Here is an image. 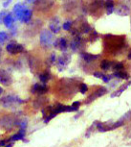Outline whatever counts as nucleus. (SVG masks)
<instances>
[{
    "mask_svg": "<svg viewBox=\"0 0 131 147\" xmlns=\"http://www.w3.org/2000/svg\"><path fill=\"white\" fill-rule=\"evenodd\" d=\"M39 41L43 48H50L55 41L54 34L51 31H49V30H44V31L40 33Z\"/></svg>",
    "mask_w": 131,
    "mask_h": 147,
    "instance_id": "nucleus-1",
    "label": "nucleus"
},
{
    "mask_svg": "<svg viewBox=\"0 0 131 147\" xmlns=\"http://www.w3.org/2000/svg\"><path fill=\"white\" fill-rule=\"evenodd\" d=\"M0 103L4 108H12L15 106H17V105L23 104L24 101L20 99L17 96L15 95H7L4 96L0 99Z\"/></svg>",
    "mask_w": 131,
    "mask_h": 147,
    "instance_id": "nucleus-2",
    "label": "nucleus"
},
{
    "mask_svg": "<svg viewBox=\"0 0 131 147\" xmlns=\"http://www.w3.org/2000/svg\"><path fill=\"white\" fill-rule=\"evenodd\" d=\"M105 93H107V88H104V87L98 88L97 90H95L93 93L90 94V95H89V96L87 97V99L85 100V104L91 103V102L95 101L96 99L99 98V97H102V95H104Z\"/></svg>",
    "mask_w": 131,
    "mask_h": 147,
    "instance_id": "nucleus-3",
    "label": "nucleus"
},
{
    "mask_svg": "<svg viewBox=\"0 0 131 147\" xmlns=\"http://www.w3.org/2000/svg\"><path fill=\"white\" fill-rule=\"evenodd\" d=\"M16 120L10 115H5L0 119V127L5 130H11L13 126H15Z\"/></svg>",
    "mask_w": 131,
    "mask_h": 147,
    "instance_id": "nucleus-4",
    "label": "nucleus"
},
{
    "mask_svg": "<svg viewBox=\"0 0 131 147\" xmlns=\"http://www.w3.org/2000/svg\"><path fill=\"white\" fill-rule=\"evenodd\" d=\"M71 62V56L68 54H62L61 56L57 59V66L59 69V71H63L64 68L67 67V65Z\"/></svg>",
    "mask_w": 131,
    "mask_h": 147,
    "instance_id": "nucleus-5",
    "label": "nucleus"
},
{
    "mask_svg": "<svg viewBox=\"0 0 131 147\" xmlns=\"http://www.w3.org/2000/svg\"><path fill=\"white\" fill-rule=\"evenodd\" d=\"M0 84L5 87H9L13 84V78L11 74L4 69H0Z\"/></svg>",
    "mask_w": 131,
    "mask_h": 147,
    "instance_id": "nucleus-6",
    "label": "nucleus"
},
{
    "mask_svg": "<svg viewBox=\"0 0 131 147\" xmlns=\"http://www.w3.org/2000/svg\"><path fill=\"white\" fill-rule=\"evenodd\" d=\"M7 51L9 52L10 54H18V53H21V52L24 51V47L22 44H19V43H16V42H11L7 45L6 47Z\"/></svg>",
    "mask_w": 131,
    "mask_h": 147,
    "instance_id": "nucleus-7",
    "label": "nucleus"
},
{
    "mask_svg": "<svg viewBox=\"0 0 131 147\" xmlns=\"http://www.w3.org/2000/svg\"><path fill=\"white\" fill-rule=\"evenodd\" d=\"M49 90V87L46 84H35L32 88V93L34 94H39L42 95L44 93H47Z\"/></svg>",
    "mask_w": 131,
    "mask_h": 147,
    "instance_id": "nucleus-8",
    "label": "nucleus"
},
{
    "mask_svg": "<svg viewBox=\"0 0 131 147\" xmlns=\"http://www.w3.org/2000/svg\"><path fill=\"white\" fill-rule=\"evenodd\" d=\"M49 28H50V30H51V32L53 33V34H57V33H59L60 29H61L59 19H58L57 18H53L51 20H50Z\"/></svg>",
    "mask_w": 131,
    "mask_h": 147,
    "instance_id": "nucleus-9",
    "label": "nucleus"
},
{
    "mask_svg": "<svg viewBox=\"0 0 131 147\" xmlns=\"http://www.w3.org/2000/svg\"><path fill=\"white\" fill-rule=\"evenodd\" d=\"M53 45L60 51H66L68 48L67 40H66L64 38H57V40H55Z\"/></svg>",
    "mask_w": 131,
    "mask_h": 147,
    "instance_id": "nucleus-10",
    "label": "nucleus"
},
{
    "mask_svg": "<svg viewBox=\"0 0 131 147\" xmlns=\"http://www.w3.org/2000/svg\"><path fill=\"white\" fill-rule=\"evenodd\" d=\"M27 8L22 4H16L15 7H13V13H15V19H19L20 20L22 15H23L24 11L26 10Z\"/></svg>",
    "mask_w": 131,
    "mask_h": 147,
    "instance_id": "nucleus-11",
    "label": "nucleus"
},
{
    "mask_svg": "<svg viewBox=\"0 0 131 147\" xmlns=\"http://www.w3.org/2000/svg\"><path fill=\"white\" fill-rule=\"evenodd\" d=\"M114 11L120 16H128L130 13V10L126 5L124 4H119L117 9H114Z\"/></svg>",
    "mask_w": 131,
    "mask_h": 147,
    "instance_id": "nucleus-12",
    "label": "nucleus"
},
{
    "mask_svg": "<svg viewBox=\"0 0 131 147\" xmlns=\"http://www.w3.org/2000/svg\"><path fill=\"white\" fill-rule=\"evenodd\" d=\"M2 22L5 24V26L7 27V28H13V22H15V18L13 16L12 13H7L6 16H4L3 20H2Z\"/></svg>",
    "mask_w": 131,
    "mask_h": 147,
    "instance_id": "nucleus-13",
    "label": "nucleus"
},
{
    "mask_svg": "<svg viewBox=\"0 0 131 147\" xmlns=\"http://www.w3.org/2000/svg\"><path fill=\"white\" fill-rule=\"evenodd\" d=\"M104 1L105 0H95L93 4L91 5V13L94 15L96 11H99L102 8H104Z\"/></svg>",
    "mask_w": 131,
    "mask_h": 147,
    "instance_id": "nucleus-14",
    "label": "nucleus"
},
{
    "mask_svg": "<svg viewBox=\"0 0 131 147\" xmlns=\"http://www.w3.org/2000/svg\"><path fill=\"white\" fill-rule=\"evenodd\" d=\"M26 135V131L24 129H20V131L16 133L15 135H13V137L9 138V141H17V140H23L24 137Z\"/></svg>",
    "mask_w": 131,
    "mask_h": 147,
    "instance_id": "nucleus-15",
    "label": "nucleus"
},
{
    "mask_svg": "<svg viewBox=\"0 0 131 147\" xmlns=\"http://www.w3.org/2000/svg\"><path fill=\"white\" fill-rule=\"evenodd\" d=\"M104 8L106 9L107 15H111L114 12V9H115V2L113 0H105Z\"/></svg>",
    "mask_w": 131,
    "mask_h": 147,
    "instance_id": "nucleus-16",
    "label": "nucleus"
},
{
    "mask_svg": "<svg viewBox=\"0 0 131 147\" xmlns=\"http://www.w3.org/2000/svg\"><path fill=\"white\" fill-rule=\"evenodd\" d=\"M80 56H82V59L85 60L86 62H92V61H95L100 58L99 55H93L90 53H85V52H83V53L80 54Z\"/></svg>",
    "mask_w": 131,
    "mask_h": 147,
    "instance_id": "nucleus-17",
    "label": "nucleus"
},
{
    "mask_svg": "<svg viewBox=\"0 0 131 147\" xmlns=\"http://www.w3.org/2000/svg\"><path fill=\"white\" fill-rule=\"evenodd\" d=\"M130 84H131V82H128V83H126V84H124V85L121 86V88H120L118 90H116L115 92L111 94V97H112V98H114V97H118V96H120L122 92H124V91L125 90H126V88H127L128 87H129V85H130Z\"/></svg>",
    "mask_w": 131,
    "mask_h": 147,
    "instance_id": "nucleus-18",
    "label": "nucleus"
},
{
    "mask_svg": "<svg viewBox=\"0 0 131 147\" xmlns=\"http://www.w3.org/2000/svg\"><path fill=\"white\" fill-rule=\"evenodd\" d=\"M112 76L113 77H117V78H119V79H124V80H128V78H129L128 73H127V72L124 71V70L114 72V74H112Z\"/></svg>",
    "mask_w": 131,
    "mask_h": 147,
    "instance_id": "nucleus-19",
    "label": "nucleus"
},
{
    "mask_svg": "<svg viewBox=\"0 0 131 147\" xmlns=\"http://www.w3.org/2000/svg\"><path fill=\"white\" fill-rule=\"evenodd\" d=\"M32 13H33L32 11L29 10L27 8V9L24 11L23 15H22V16H21L20 21H22V22H28L31 19V18H32Z\"/></svg>",
    "mask_w": 131,
    "mask_h": 147,
    "instance_id": "nucleus-20",
    "label": "nucleus"
},
{
    "mask_svg": "<svg viewBox=\"0 0 131 147\" xmlns=\"http://www.w3.org/2000/svg\"><path fill=\"white\" fill-rule=\"evenodd\" d=\"M51 78H52V76H51V73H50L49 71H44L43 73L39 74V80L42 83H44V84H46V83L48 82Z\"/></svg>",
    "mask_w": 131,
    "mask_h": 147,
    "instance_id": "nucleus-21",
    "label": "nucleus"
},
{
    "mask_svg": "<svg viewBox=\"0 0 131 147\" xmlns=\"http://www.w3.org/2000/svg\"><path fill=\"white\" fill-rule=\"evenodd\" d=\"M80 33L87 34V33L92 31V28H91V26L87 23V22H82V25H80Z\"/></svg>",
    "mask_w": 131,
    "mask_h": 147,
    "instance_id": "nucleus-22",
    "label": "nucleus"
},
{
    "mask_svg": "<svg viewBox=\"0 0 131 147\" xmlns=\"http://www.w3.org/2000/svg\"><path fill=\"white\" fill-rule=\"evenodd\" d=\"M111 67H113L114 71H122L124 70V63L122 62H115V63H112V65H111Z\"/></svg>",
    "mask_w": 131,
    "mask_h": 147,
    "instance_id": "nucleus-23",
    "label": "nucleus"
},
{
    "mask_svg": "<svg viewBox=\"0 0 131 147\" xmlns=\"http://www.w3.org/2000/svg\"><path fill=\"white\" fill-rule=\"evenodd\" d=\"M111 65H112V62H110V61H108V60H104V61H102V63H101V68L102 70L107 71L111 68Z\"/></svg>",
    "mask_w": 131,
    "mask_h": 147,
    "instance_id": "nucleus-24",
    "label": "nucleus"
},
{
    "mask_svg": "<svg viewBox=\"0 0 131 147\" xmlns=\"http://www.w3.org/2000/svg\"><path fill=\"white\" fill-rule=\"evenodd\" d=\"M124 124V119H120L119 121H117V122H114V123H112L110 125L109 127V131H112V130H115L117 128H120V127H122V125Z\"/></svg>",
    "mask_w": 131,
    "mask_h": 147,
    "instance_id": "nucleus-25",
    "label": "nucleus"
},
{
    "mask_svg": "<svg viewBox=\"0 0 131 147\" xmlns=\"http://www.w3.org/2000/svg\"><path fill=\"white\" fill-rule=\"evenodd\" d=\"M96 124H97V121H95L94 123L92 124V125L87 129V133H86V135H85V137H86V138H89V137H90V134L94 131V129L96 128Z\"/></svg>",
    "mask_w": 131,
    "mask_h": 147,
    "instance_id": "nucleus-26",
    "label": "nucleus"
},
{
    "mask_svg": "<svg viewBox=\"0 0 131 147\" xmlns=\"http://www.w3.org/2000/svg\"><path fill=\"white\" fill-rule=\"evenodd\" d=\"M87 90H88V87H87V85H86V84L82 83V84L80 85V93L84 94V93L87 92Z\"/></svg>",
    "mask_w": 131,
    "mask_h": 147,
    "instance_id": "nucleus-27",
    "label": "nucleus"
},
{
    "mask_svg": "<svg viewBox=\"0 0 131 147\" xmlns=\"http://www.w3.org/2000/svg\"><path fill=\"white\" fill-rule=\"evenodd\" d=\"M72 25H73V22L72 21H66L65 23L62 25V28L64 30H66V31H69V30H71Z\"/></svg>",
    "mask_w": 131,
    "mask_h": 147,
    "instance_id": "nucleus-28",
    "label": "nucleus"
},
{
    "mask_svg": "<svg viewBox=\"0 0 131 147\" xmlns=\"http://www.w3.org/2000/svg\"><path fill=\"white\" fill-rule=\"evenodd\" d=\"M55 116H57V115H55V113L53 112L52 113H50L48 116H46V117L44 118V123H49L50 120H51V119H53V118H55Z\"/></svg>",
    "mask_w": 131,
    "mask_h": 147,
    "instance_id": "nucleus-29",
    "label": "nucleus"
},
{
    "mask_svg": "<svg viewBox=\"0 0 131 147\" xmlns=\"http://www.w3.org/2000/svg\"><path fill=\"white\" fill-rule=\"evenodd\" d=\"M8 38V34L5 32H0V43H3Z\"/></svg>",
    "mask_w": 131,
    "mask_h": 147,
    "instance_id": "nucleus-30",
    "label": "nucleus"
},
{
    "mask_svg": "<svg viewBox=\"0 0 131 147\" xmlns=\"http://www.w3.org/2000/svg\"><path fill=\"white\" fill-rule=\"evenodd\" d=\"M90 38H91V40H96L97 38H99V34H98V33L95 31L92 32V34H91V37H90Z\"/></svg>",
    "mask_w": 131,
    "mask_h": 147,
    "instance_id": "nucleus-31",
    "label": "nucleus"
},
{
    "mask_svg": "<svg viewBox=\"0 0 131 147\" xmlns=\"http://www.w3.org/2000/svg\"><path fill=\"white\" fill-rule=\"evenodd\" d=\"M94 76L97 77V78L102 79V78H104V74L102 73V72H100V71H95L94 72Z\"/></svg>",
    "mask_w": 131,
    "mask_h": 147,
    "instance_id": "nucleus-32",
    "label": "nucleus"
},
{
    "mask_svg": "<svg viewBox=\"0 0 131 147\" xmlns=\"http://www.w3.org/2000/svg\"><path fill=\"white\" fill-rule=\"evenodd\" d=\"M112 77H113L112 75H104V78H102V81L104 83H108L111 79H112Z\"/></svg>",
    "mask_w": 131,
    "mask_h": 147,
    "instance_id": "nucleus-33",
    "label": "nucleus"
},
{
    "mask_svg": "<svg viewBox=\"0 0 131 147\" xmlns=\"http://www.w3.org/2000/svg\"><path fill=\"white\" fill-rule=\"evenodd\" d=\"M10 142L9 140H0V147H4L5 145H7V143Z\"/></svg>",
    "mask_w": 131,
    "mask_h": 147,
    "instance_id": "nucleus-34",
    "label": "nucleus"
},
{
    "mask_svg": "<svg viewBox=\"0 0 131 147\" xmlns=\"http://www.w3.org/2000/svg\"><path fill=\"white\" fill-rule=\"evenodd\" d=\"M6 15H7V13H6L5 11H1V12H0V23L2 22V20H3V18H4V16H6Z\"/></svg>",
    "mask_w": 131,
    "mask_h": 147,
    "instance_id": "nucleus-35",
    "label": "nucleus"
},
{
    "mask_svg": "<svg viewBox=\"0 0 131 147\" xmlns=\"http://www.w3.org/2000/svg\"><path fill=\"white\" fill-rule=\"evenodd\" d=\"M72 106H73V107H75V108H78V109H79V108H80V101L74 102V103L72 104Z\"/></svg>",
    "mask_w": 131,
    "mask_h": 147,
    "instance_id": "nucleus-36",
    "label": "nucleus"
},
{
    "mask_svg": "<svg viewBox=\"0 0 131 147\" xmlns=\"http://www.w3.org/2000/svg\"><path fill=\"white\" fill-rule=\"evenodd\" d=\"M50 62H51V63H55V53H53L51 55V58H50Z\"/></svg>",
    "mask_w": 131,
    "mask_h": 147,
    "instance_id": "nucleus-37",
    "label": "nucleus"
},
{
    "mask_svg": "<svg viewBox=\"0 0 131 147\" xmlns=\"http://www.w3.org/2000/svg\"><path fill=\"white\" fill-rule=\"evenodd\" d=\"M12 1H13V0H7L6 2H4V3H3V7L4 8H7L11 4V2H12Z\"/></svg>",
    "mask_w": 131,
    "mask_h": 147,
    "instance_id": "nucleus-38",
    "label": "nucleus"
},
{
    "mask_svg": "<svg viewBox=\"0 0 131 147\" xmlns=\"http://www.w3.org/2000/svg\"><path fill=\"white\" fill-rule=\"evenodd\" d=\"M13 143H9V144H8V145H5L4 147H13Z\"/></svg>",
    "mask_w": 131,
    "mask_h": 147,
    "instance_id": "nucleus-39",
    "label": "nucleus"
},
{
    "mask_svg": "<svg viewBox=\"0 0 131 147\" xmlns=\"http://www.w3.org/2000/svg\"><path fill=\"white\" fill-rule=\"evenodd\" d=\"M26 1H28L29 3H35V0H26Z\"/></svg>",
    "mask_w": 131,
    "mask_h": 147,
    "instance_id": "nucleus-40",
    "label": "nucleus"
},
{
    "mask_svg": "<svg viewBox=\"0 0 131 147\" xmlns=\"http://www.w3.org/2000/svg\"><path fill=\"white\" fill-rule=\"evenodd\" d=\"M2 92H3V88H2L1 87H0V95L2 94Z\"/></svg>",
    "mask_w": 131,
    "mask_h": 147,
    "instance_id": "nucleus-41",
    "label": "nucleus"
},
{
    "mask_svg": "<svg viewBox=\"0 0 131 147\" xmlns=\"http://www.w3.org/2000/svg\"><path fill=\"white\" fill-rule=\"evenodd\" d=\"M130 58H131V52L128 53V59H130Z\"/></svg>",
    "mask_w": 131,
    "mask_h": 147,
    "instance_id": "nucleus-42",
    "label": "nucleus"
},
{
    "mask_svg": "<svg viewBox=\"0 0 131 147\" xmlns=\"http://www.w3.org/2000/svg\"><path fill=\"white\" fill-rule=\"evenodd\" d=\"M1 51H2V48L0 47V56H1Z\"/></svg>",
    "mask_w": 131,
    "mask_h": 147,
    "instance_id": "nucleus-43",
    "label": "nucleus"
}]
</instances>
